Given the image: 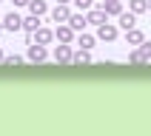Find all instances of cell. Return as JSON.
Segmentation results:
<instances>
[{"label":"cell","instance_id":"cell-5","mask_svg":"<svg viewBox=\"0 0 151 136\" xmlns=\"http://www.w3.org/2000/svg\"><path fill=\"white\" fill-rule=\"evenodd\" d=\"M46 57H49L46 45H40V42H29V62H43Z\"/></svg>","mask_w":151,"mask_h":136},{"label":"cell","instance_id":"cell-17","mask_svg":"<svg viewBox=\"0 0 151 136\" xmlns=\"http://www.w3.org/2000/svg\"><path fill=\"white\" fill-rule=\"evenodd\" d=\"M77 45H80V48H91V45H94V37L80 31V34H77Z\"/></svg>","mask_w":151,"mask_h":136},{"label":"cell","instance_id":"cell-20","mask_svg":"<svg viewBox=\"0 0 151 136\" xmlns=\"http://www.w3.org/2000/svg\"><path fill=\"white\" fill-rule=\"evenodd\" d=\"M91 3H94V0H74V6L80 8V11H88V8H91Z\"/></svg>","mask_w":151,"mask_h":136},{"label":"cell","instance_id":"cell-10","mask_svg":"<svg viewBox=\"0 0 151 136\" xmlns=\"http://www.w3.org/2000/svg\"><path fill=\"white\" fill-rule=\"evenodd\" d=\"M68 25H71V28H74L77 34H80V31L86 28V25H88V20H86V14H83V11H77V14L71 11V17H68Z\"/></svg>","mask_w":151,"mask_h":136},{"label":"cell","instance_id":"cell-25","mask_svg":"<svg viewBox=\"0 0 151 136\" xmlns=\"http://www.w3.org/2000/svg\"><path fill=\"white\" fill-rule=\"evenodd\" d=\"M148 11H151V0H148Z\"/></svg>","mask_w":151,"mask_h":136},{"label":"cell","instance_id":"cell-22","mask_svg":"<svg viewBox=\"0 0 151 136\" xmlns=\"http://www.w3.org/2000/svg\"><path fill=\"white\" fill-rule=\"evenodd\" d=\"M12 3H14V6H29L32 0H12Z\"/></svg>","mask_w":151,"mask_h":136},{"label":"cell","instance_id":"cell-3","mask_svg":"<svg viewBox=\"0 0 151 136\" xmlns=\"http://www.w3.org/2000/svg\"><path fill=\"white\" fill-rule=\"evenodd\" d=\"M0 23H3V28H6V31H23V17L14 14V11H12V14H6Z\"/></svg>","mask_w":151,"mask_h":136},{"label":"cell","instance_id":"cell-24","mask_svg":"<svg viewBox=\"0 0 151 136\" xmlns=\"http://www.w3.org/2000/svg\"><path fill=\"white\" fill-rule=\"evenodd\" d=\"M57 3H71V0H57Z\"/></svg>","mask_w":151,"mask_h":136},{"label":"cell","instance_id":"cell-26","mask_svg":"<svg viewBox=\"0 0 151 136\" xmlns=\"http://www.w3.org/2000/svg\"><path fill=\"white\" fill-rule=\"evenodd\" d=\"M103 3H106V0H103Z\"/></svg>","mask_w":151,"mask_h":136},{"label":"cell","instance_id":"cell-23","mask_svg":"<svg viewBox=\"0 0 151 136\" xmlns=\"http://www.w3.org/2000/svg\"><path fill=\"white\" fill-rule=\"evenodd\" d=\"M0 62H6V54H3V51H0Z\"/></svg>","mask_w":151,"mask_h":136},{"label":"cell","instance_id":"cell-16","mask_svg":"<svg viewBox=\"0 0 151 136\" xmlns=\"http://www.w3.org/2000/svg\"><path fill=\"white\" fill-rule=\"evenodd\" d=\"M128 11H134V14L148 11V0H128Z\"/></svg>","mask_w":151,"mask_h":136},{"label":"cell","instance_id":"cell-14","mask_svg":"<svg viewBox=\"0 0 151 136\" xmlns=\"http://www.w3.org/2000/svg\"><path fill=\"white\" fill-rule=\"evenodd\" d=\"M71 62H74V65H88V62H91V54H88V48H80V51H74Z\"/></svg>","mask_w":151,"mask_h":136},{"label":"cell","instance_id":"cell-2","mask_svg":"<svg viewBox=\"0 0 151 136\" xmlns=\"http://www.w3.org/2000/svg\"><path fill=\"white\" fill-rule=\"evenodd\" d=\"M54 40H57V42H74L77 40V31L68 23H57V28H54Z\"/></svg>","mask_w":151,"mask_h":136},{"label":"cell","instance_id":"cell-12","mask_svg":"<svg viewBox=\"0 0 151 136\" xmlns=\"http://www.w3.org/2000/svg\"><path fill=\"white\" fill-rule=\"evenodd\" d=\"M37 28H40V17H37V14L23 17V31H26V34H34Z\"/></svg>","mask_w":151,"mask_h":136},{"label":"cell","instance_id":"cell-8","mask_svg":"<svg viewBox=\"0 0 151 136\" xmlns=\"http://www.w3.org/2000/svg\"><path fill=\"white\" fill-rule=\"evenodd\" d=\"M117 25L123 28V31H128V28H134V25H137V14H134V11H123V14L117 17Z\"/></svg>","mask_w":151,"mask_h":136},{"label":"cell","instance_id":"cell-13","mask_svg":"<svg viewBox=\"0 0 151 136\" xmlns=\"http://www.w3.org/2000/svg\"><path fill=\"white\" fill-rule=\"evenodd\" d=\"M143 40H145V34L140 31V28H128V31H126V42H128V45H134V48H137Z\"/></svg>","mask_w":151,"mask_h":136},{"label":"cell","instance_id":"cell-7","mask_svg":"<svg viewBox=\"0 0 151 136\" xmlns=\"http://www.w3.org/2000/svg\"><path fill=\"white\" fill-rule=\"evenodd\" d=\"M71 57H74L71 42H60L57 48H54V59H57V62H71Z\"/></svg>","mask_w":151,"mask_h":136},{"label":"cell","instance_id":"cell-1","mask_svg":"<svg viewBox=\"0 0 151 136\" xmlns=\"http://www.w3.org/2000/svg\"><path fill=\"white\" fill-rule=\"evenodd\" d=\"M117 34H120V25L109 23V20H106L103 25H97V37H100L103 42H114V40H117Z\"/></svg>","mask_w":151,"mask_h":136},{"label":"cell","instance_id":"cell-21","mask_svg":"<svg viewBox=\"0 0 151 136\" xmlns=\"http://www.w3.org/2000/svg\"><path fill=\"white\" fill-rule=\"evenodd\" d=\"M6 65H23V57L20 54H12V57H6Z\"/></svg>","mask_w":151,"mask_h":136},{"label":"cell","instance_id":"cell-19","mask_svg":"<svg viewBox=\"0 0 151 136\" xmlns=\"http://www.w3.org/2000/svg\"><path fill=\"white\" fill-rule=\"evenodd\" d=\"M128 59H131L134 65H143V62H145V59H143V54H140V48H134V51H131V54H128Z\"/></svg>","mask_w":151,"mask_h":136},{"label":"cell","instance_id":"cell-18","mask_svg":"<svg viewBox=\"0 0 151 136\" xmlns=\"http://www.w3.org/2000/svg\"><path fill=\"white\" fill-rule=\"evenodd\" d=\"M137 48H140V54H143V59H145V62H151V42H148V40H143L140 45H137Z\"/></svg>","mask_w":151,"mask_h":136},{"label":"cell","instance_id":"cell-11","mask_svg":"<svg viewBox=\"0 0 151 136\" xmlns=\"http://www.w3.org/2000/svg\"><path fill=\"white\" fill-rule=\"evenodd\" d=\"M54 40V31H51V28H37V31H34V42H40V45H49V42Z\"/></svg>","mask_w":151,"mask_h":136},{"label":"cell","instance_id":"cell-15","mask_svg":"<svg viewBox=\"0 0 151 136\" xmlns=\"http://www.w3.org/2000/svg\"><path fill=\"white\" fill-rule=\"evenodd\" d=\"M29 11L37 14V17H43L46 11H49V6H46V0H32V3H29Z\"/></svg>","mask_w":151,"mask_h":136},{"label":"cell","instance_id":"cell-6","mask_svg":"<svg viewBox=\"0 0 151 136\" xmlns=\"http://www.w3.org/2000/svg\"><path fill=\"white\" fill-rule=\"evenodd\" d=\"M86 20H88V25H103L106 20H109V14H106V8H88L86 11Z\"/></svg>","mask_w":151,"mask_h":136},{"label":"cell","instance_id":"cell-4","mask_svg":"<svg viewBox=\"0 0 151 136\" xmlns=\"http://www.w3.org/2000/svg\"><path fill=\"white\" fill-rule=\"evenodd\" d=\"M68 17H71L68 3H57V8H51V23H68Z\"/></svg>","mask_w":151,"mask_h":136},{"label":"cell","instance_id":"cell-9","mask_svg":"<svg viewBox=\"0 0 151 136\" xmlns=\"http://www.w3.org/2000/svg\"><path fill=\"white\" fill-rule=\"evenodd\" d=\"M103 8H106V14H109V17H120L123 11H126V8H123V0H106Z\"/></svg>","mask_w":151,"mask_h":136}]
</instances>
